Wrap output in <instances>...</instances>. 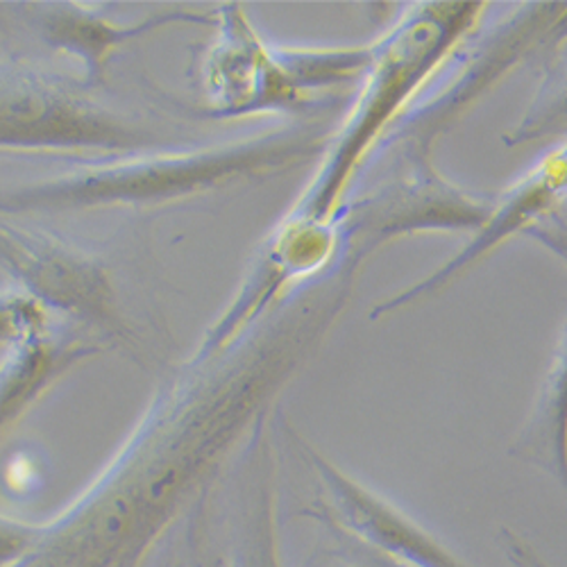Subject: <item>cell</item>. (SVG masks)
<instances>
[{"label":"cell","instance_id":"cell-1","mask_svg":"<svg viewBox=\"0 0 567 567\" xmlns=\"http://www.w3.org/2000/svg\"><path fill=\"white\" fill-rule=\"evenodd\" d=\"M324 123L279 130L200 153L159 155L0 192V212H78L164 205L248 179L293 171L327 148Z\"/></svg>","mask_w":567,"mask_h":567},{"label":"cell","instance_id":"cell-2","mask_svg":"<svg viewBox=\"0 0 567 567\" xmlns=\"http://www.w3.org/2000/svg\"><path fill=\"white\" fill-rule=\"evenodd\" d=\"M484 3L413 6L374 41V62L352 103L350 116L298 203L293 218L334 225L346 192L374 146L398 123L411 99L480 25Z\"/></svg>","mask_w":567,"mask_h":567},{"label":"cell","instance_id":"cell-3","mask_svg":"<svg viewBox=\"0 0 567 567\" xmlns=\"http://www.w3.org/2000/svg\"><path fill=\"white\" fill-rule=\"evenodd\" d=\"M567 39V3L517 6L467 49L454 51L450 75L427 101L411 105L380 144L400 146L402 155L432 157L443 136L470 105L532 53H549Z\"/></svg>","mask_w":567,"mask_h":567},{"label":"cell","instance_id":"cell-4","mask_svg":"<svg viewBox=\"0 0 567 567\" xmlns=\"http://www.w3.org/2000/svg\"><path fill=\"white\" fill-rule=\"evenodd\" d=\"M155 146L153 132L41 73L0 66V153L123 155Z\"/></svg>","mask_w":567,"mask_h":567},{"label":"cell","instance_id":"cell-5","mask_svg":"<svg viewBox=\"0 0 567 567\" xmlns=\"http://www.w3.org/2000/svg\"><path fill=\"white\" fill-rule=\"evenodd\" d=\"M404 173L374 194L346 203L337 216L348 239L370 255L389 241L420 231H472L488 218L493 198L467 194L447 182L432 157L402 155Z\"/></svg>","mask_w":567,"mask_h":567},{"label":"cell","instance_id":"cell-6","mask_svg":"<svg viewBox=\"0 0 567 567\" xmlns=\"http://www.w3.org/2000/svg\"><path fill=\"white\" fill-rule=\"evenodd\" d=\"M220 34L205 64V91L216 116L236 118L298 110L311 103L300 49H268L239 6L220 14Z\"/></svg>","mask_w":567,"mask_h":567},{"label":"cell","instance_id":"cell-7","mask_svg":"<svg viewBox=\"0 0 567 567\" xmlns=\"http://www.w3.org/2000/svg\"><path fill=\"white\" fill-rule=\"evenodd\" d=\"M567 198V141L543 155L534 168L515 179L508 188L493 198L486 223L472 234V239L432 275L411 284L404 291L377 302L370 320H380L400 309H406L424 298L443 291L450 281L461 277L472 264L482 261L499 248L513 234H527L534 225L558 212Z\"/></svg>","mask_w":567,"mask_h":567},{"label":"cell","instance_id":"cell-8","mask_svg":"<svg viewBox=\"0 0 567 567\" xmlns=\"http://www.w3.org/2000/svg\"><path fill=\"white\" fill-rule=\"evenodd\" d=\"M298 443L329 495L334 523L354 543L404 567H472L389 497L350 477L305 441Z\"/></svg>","mask_w":567,"mask_h":567},{"label":"cell","instance_id":"cell-9","mask_svg":"<svg viewBox=\"0 0 567 567\" xmlns=\"http://www.w3.org/2000/svg\"><path fill=\"white\" fill-rule=\"evenodd\" d=\"M0 266L30 289L37 302L118 327L110 279L84 255L0 220Z\"/></svg>","mask_w":567,"mask_h":567},{"label":"cell","instance_id":"cell-10","mask_svg":"<svg viewBox=\"0 0 567 567\" xmlns=\"http://www.w3.org/2000/svg\"><path fill=\"white\" fill-rule=\"evenodd\" d=\"M508 454L543 470L567 495V320L551 348L532 411Z\"/></svg>","mask_w":567,"mask_h":567},{"label":"cell","instance_id":"cell-11","mask_svg":"<svg viewBox=\"0 0 567 567\" xmlns=\"http://www.w3.org/2000/svg\"><path fill=\"white\" fill-rule=\"evenodd\" d=\"M209 21L216 23V19H205L196 14H157L144 23L116 25L114 21L84 12L78 6H62V8H51V14L41 17V32L45 39H49L51 45H55V49L78 55L91 75H101L105 60L123 41H130L134 37H141L173 23H209Z\"/></svg>","mask_w":567,"mask_h":567},{"label":"cell","instance_id":"cell-12","mask_svg":"<svg viewBox=\"0 0 567 567\" xmlns=\"http://www.w3.org/2000/svg\"><path fill=\"white\" fill-rule=\"evenodd\" d=\"M91 350L64 346L45 334L0 361V434L32 404V400L60 377L73 361Z\"/></svg>","mask_w":567,"mask_h":567},{"label":"cell","instance_id":"cell-13","mask_svg":"<svg viewBox=\"0 0 567 567\" xmlns=\"http://www.w3.org/2000/svg\"><path fill=\"white\" fill-rule=\"evenodd\" d=\"M567 125V39L547 53L543 78L523 118L504 134V146L517 148L560 132Z\"/></svg>","mask_w":567,"mask_h":567},{"label":"cell","instance_id":"cell-14","mask_svg":"<svg viewBox=\"0 0 567 567\" xmlns=\"http://www.w3.org/2000/svg\"><path fill=\"white\" fill-rule=\"evenodd\" d=\"M49 334L43 305L25 296H0V361Z\"/></svg>","mask_w":567,"mask_h":567},{"label":"cell","instance_id":"cell-15","mask_svg":"<svg viewBox=\"0 0 567 567\" xmlns=\"http://www.w3.org/2000/svg\"><path fill=\"white\" fill-rule=\"evenodd\" d=\"M236 567H281L275 527H272L270 502H266L261 513L257 515L255 527L248 534L246 547H244L239 560H236Z\"/></svg>","mask_w":567,"mask_h":567},{"label":"cell","instance_id":"cell-16","mask_svg":"<svg viewBox=\"0 0 567 567\" xmlns=\"http://www.w3.org/2000/svg\"><path fill=\"white\" fill-rule=\"evenodd\" d=\"M525 236L549 250L563 264H567V216H563L560 212H554L551 216L534 225Z\"/></svg>","mask_w":567,"mask_h":567},{"label":"cell","instance_id":"cell-17","mask_svg":"<svg viewBox=\"0 0 567 567\" xmlns=\"http://www.w3.org/2000/svg\"><path fill=\"white\" fill-rule=\"evenodd\" d=\"M499 543L508 556V560L515 567H551L536 549L529 540H525L523 536H517L513 529L502 527L499 532Z\"/></svg>","mask_w":567,"mask_h":567},{"label":"cell","instance_id":"cell-18","mask_svg":"<svg viewBox=\"0 0 567 567\" xmlns=\"http://www.w3.org/2000/svg\"><path fill=\"white\" fill-rule=\"evenodd\" d=\"M359 547L363 549V556L354 563V567H404V565H400V563H395V560H391V558H386L382 554H377V551H372V549H368L363 545H359Z\"/></svg>","mask_w":567,"mask_h":567}]
</instances>
